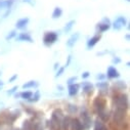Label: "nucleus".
<instances>
[{
	"label": "nucleus",
	"mask_w": 130,
	"mask_h": 130,
	"mask_svg": "<svg viewBox=\"0 0 130 130\" xmlns=\"http://www.w3.org/2000/svg\"><path fill=\"white\" fill-rule=\"evenodd\" d=\"M64 115L60 109H55L51 114V119L47 122L49 123V129L50 130H60V124L63 119Z\"/></svg>",
	"instance_id": "nucleus-1"
},
{
	"label": "nucleus",
	"mask_w": 130,
	"mask_h": 130,
	"mask_svg": "<svg viewBox=\"0 0 130 130\" xmlns=\"http://www.w3.org/2000/svg\"><path fill=\"white\" fill-rule=\"evenodd\" d=\"M21 116V111L20 110H14L13 112L10 111H3L0 113V118L2 119L3 123L6 125H12L17 119H19Z\"/></svg>",
	"instance_id": "nucleus-2"
},
{
	"label": "nucleus",
	"mask_w": 130,
	"mask_h": 130,
	"mask_svg": "<svg viewBox=\"0 0 130 130\" xmlns=\"http://www.w3.org/2000/svg\"><path fill=\"white\" fill-rule=\"evenodd\" d=\"M80 121L82 122L85 130H88L91 128L92 124H93V120H92V117L91 115L89 114L88 110L86 108H82L81 111H80Z\"/></svg>",
	"instance_id": "nucleus-3"
},
{
	"label": "nucleus",
	"mask_w": 130,
	"mask_h": 130,
	"mask_svg": "<svg viewBox=\"0 0 130 130\" xmlns=\"http://www.w3.org/2000/svg\"><path fill=\"white\" fill-rule=\"evenodd\" d=\"M92 106H93L94 112L99 115L100 113H102L105 110H107V100L105 99L104 96L99 95V96H96L95 99L93 100Z\"/></svg>",
	"instance_id": "nucleus-4"
},
{
	"label": "nucleus",
	"mask_w": 130,
	"mask_h": 130,
	"mask_svg": "<svg viewBox=\"0 0 130 130\" xmlns=\"http://www.w3.org/2000/svg\"><path fill=\"white\" fill-rule=\"evenodd\" d=\"M58 39V34L54 31H48L45 32L43 35V43L46 46H51L53 45Z\"/></svg>",
	"instance_id": "nucleus-5"
},
{
	"label": "nucleus",
	"mask_w": 130,
	"mask_h": 130,
	"mask_svg": "<svg viewBox=\"0 0 130 130\" xmlns=\"http://www.w3.org/2000/svg\"><path fill=\"white\" fill-rule=\"evenodd\" d=\"M111 25H112V23H111L110 19L104 18L102 20V22H100L99 24L95 26L96 32H97V33H104V32H106L109 29H111Z\"/></svg>",
	"instance_id": "nucleus-6"
},
{
	"label": "nucleus",
	"mask_w": 130,
	"mask_h": 130,
	"mask_svg": "<svg viewBox=\"0 0 130 130\" xmlns=\"http://www.w3.org/2000/svg\"><path fill=\"white\" fill-rule=\"evenodd\" d=\"M127 25V21H126V18L125 17H123V15H120V17H118L115 21H114V23L111 25V28H113L114 30H116V31H120L123 27H125Z\"/></svg>",
	"instance_id": "nucleus-7"
},
{
	"label": "nucleus",
	"mask_w": 130,
	"mask_h": 130,
	"mask_svg": "<svg viewBox=\"0 0 130 130\" xmlns=\"http://www.w3.org/2000/svg\"><path fill=\"white\" fill-rule=\"evenodd\" d=\"M70 130H85V128H84V126H83V124L79 118L73 117V118H71Z\"/></svg>",
	"instance_id": "nucleus-8"
},
{
	"label": "nucleus",
	"mask_w": 130,
	"mask_h": 130,
	"mask_svg": "<svg viewBox=\"0 0 130 130\" xmlns=\"http://www.w3.org/2000/svg\"><path fill=\"white\" fill-rule=\"evenodd\" d=\"M81 86H82V91H83L84 94H86L87 96H91L93 94V90H94L93 84H91L90 82L85 81L81 84Z\"/></svg>",
	"instance_id": "nucleus-9"
},
{
	"label": "nucleus",
	"mask_w": 130,
	"mask_h": 130,
	"mask_svg": "<svg viewBox=\"0 0 130 130\" xmlns=\"http://www.w3.org/2000/svg\"><path fill=\"white\" fill-rule=\"evenodd\" d=\"M106 77H108L109 79H118L120 77V73L114 66H110L108 68V70H107Z\"/></svg>",
	"instance_id": "nucleus-10"
},
{
	"label": "nucleus",
	"mask_w": 130,
	"mask_h": 130,
	"mask_svg": "<svg viewBox=\"0 0 130 130\" xmlns=\"http://www.w3.org/2000/svg\"><path fill=\"white\" fill-rule=\"evenodd\" d=\"M101 39H102V35H101V34H96V35H94L93 37H91L90 39H88L87 44H86L87 49H91L92 47H94L97 43H99V41H100Z\"/></svg>",
	"instance_id": "nucleus-11"
},
{
	"label": "nucleus",
	"mask_w": 130,
	"mask_h": 130,
	"mask_svg": "<svg viewBox=\"0 0 130 130\" xmlns=\"http://www.w3.org/2000/svg\"><path fill=\"white\" fill-rule=\"evenodd\" d=\"M79 90H80V84H78V83L71 84V85H69V87H68V92H69V95H70V96H75V95H77L78 92H79Z\"/></svg>",
	"instance_id": "nucleus-12"
},
{
	"label": "nucleus",
	"mask_w": 130,
	"mask_h": 130,
	"mask_svg": "<svg viewBox=\"0 0 130 130\" xmlns=\"http://www.w3.org/2000/svg\"><path fill=\"white\" fill-rule=\"evenodd\" d=\"M93 130H109V128L107 127L106 123H104L103 121H101L97 118L93 122Z\"/></svg>",
	"instance_id": "nucleus-13"
},
{
	"label": "nucleus",
	"mask_w": 130,
	"mask_h": 130,
	"mask_svg": "<svg viewBox=\"0 0 130 130\" xmlns=\"http://www.w3.org/2000/svg\"><path fill=\"white\" fill-rule=\"evenodd\" d=\"M29 22H30L29 18H22V19L18 20V22L15 23V28L19 29V30H23L28 26Z\"/></svg>",
	"instance_id": "nucleus-14"
},
{
	"label": "nucleus",
	"mask_w": 130,
	"mask_h": 130,
	"mask_svg": "<svg viewBox=\"0 0 130 130\" xmlns=\"http://www.w3.org/2000/svg\"><path fill=\"white\" fill-rule=\"evenodd\" d=\"M17 40H19V41H26V42H30V43L34 42L32 36L29 33H26V32H24V33H21L20 35H18Z\"/></svg>",
	"instance_id": "nucleus-15"
},
{
	"label": "nucleus",
	"mask_w": 130,
	"mask_h": 130,
	"mask_svg": "<svg viewBox=\"0 0 130 130\" xmlns=\"http://www.w3.org/2000/svg\"><path fill=\"white\" fill-rule=\"evenodd\" d=\"M97 116H99V119H100L101 121H103L104 123H108V122L111 121V112H110V111L105 110L104 112L100 113Z\"/></svg>",
	"instance_id": "nucleus-16"
},
{
	"label": "nucleus",
	"mask_w": 130,
	"mask_h": 130,
	"mask_svg": "<svg viewBox=\"0 0 130 130\" xmlns=\"http://www.w3.org/2000/svg\"><path fill=\"white\" fill-rule=\"evenodd\" d=\"M71 116H64L61 124H60V130H70V123H71Z\"/></svg>",
	"instance_id": "nucleus-17"
},
{
	"label": "nucleus",
	"mask_w": 130,
	"mask_h": 130,
	"mask_svg": "<svg viewBox=\"0 0 130 130\" xmlns=\"http://www.w3.org/2000/svg\"><path fill=\"white\" fill-rule=\"evenodd\" d=\"M79 37H80V34H79V33H75V34H73V35L68 39V41H67V46L70 47V48L74 47L75 44L77 43Z\"/></svg>",
	"instance_id": "nucleus-18"
},
{
	"label": "nucleus",
	"mask_w": 130,
	"mask_h": 130,
	"mask_svg": "<svg viewBox=\"0 0 130 130\" xmlns=\"http://www.w3.org/2000/svg\"><path fill=\"white\" fill-rule=\"evenodd\" d=\"M39 86V82L31 80L29 82H26L25 84H23V89H32V88H37Z\"/></svg>",
	"instance_id": "nucleus-19"
},
{
	"label": "nucleus",
	"mask_w": 130,
	"mask_h": 130,
	"mask_svg": "<svg viewBox=\"0 0 130 130\" xmlns=\"http://www.w3.org/2000/svg\"><path fill=\"white\" fill-rule=\"evenodd\" d=\"M61 15H62V8L59 7V6L54 7V9H53V11H52V14H51V18H52L53 20H57V19H59Z\"/></svg>",
	"instance_id": "nucleus-20"
},
{
	"label": "nucleus",
	"mask_w": 130,
	"mask_h": 130,
	"mask_svg": "<svg viewBox=\"0 0 130 130\" xmlns=\"http://www.w3.org/2000/svg\"><path fill=\"white\" fill-rule=\"evenodd\" d=\"M67 111H68V114L69 115H76L77 113H79V109L76 105H73V104H68L67 106Z\"/></svg>",
	"instance_id": "nucleus-21"
},
{
	"label": "nucleus",
	"mask_w": 130,
	"mask_h": 130,
	"mask_svg": "<svg viewBox=\"0 0 130 130\" xmlns=\"http://www.w3.org/2000/svg\"><path fill=\"white\" fill-rule=\"evenodd\" d=\"M40 99H41L40 91H39V90H37V91H35V93L33 92V95H32V97H31V99H29L27 102H29V103H31V104H34V103L39 102V100H40Z\"/></svg>",
	"instance_id": "nucleus-22"
},
{
	"label": "nucleus",
	"mask_w": 130,
	"mask_h": 130,
	"mask_svg": "<svg viewBox=\"0 0 130 130\" xmlns=\"http://www.w3.org/2000/svg\"><path fill=\"white\" fill-rule=\"evenodd\" d=\"M97 88H99L100 90H109V88H110V84H109V82H106V81H99L96 83V85H95Z\"/></svg>",
	"instance_id": "nucleus-23"
},
{
	"label": "nucleus",
	"mask_w": 130,
	"mask_h": 130,
	"mask_svg": "<svg viewBox=\"0 0 130 130\" xmlns=\"http://www.w3.org/2000/svg\"><path fill=\"white\" fill-rule=\"evenodd\" d=\"M32 95H33V92L30 91V90H25L23 92H20V97L25 101H28L29 99H31Z\"/></svg>",
	"instance_id": "nucleus-24"
},
{
	"label": "nucleus",
	"mask_w": 130,
	"mask_h": 130,
	"mask_svg": "<svg viewBox=\"0 0 130 130\" xmlns=\"http://www.w3.org/2000/svg\"><path fill=\"white\" fill-rule=\"evenodd\" d=\"M75 24H76V21H75V20L69 21V22L66 24V26H64V28H63V32H64V33H69V32L73 29V27H74Z\"/></svg>",
	"instance_id": "nucleus-25"
},
{
	"label": "nucleus",
	"mask_w": 130,
	"mask_h": 130,
	"mask_svg": "<svg viewBox=\"0 0 130 130\" xmlns=\"http://www.w3.org/2000/svg\"><path fill=\"white\" fill-rule=\"evenodd\" d=\"M114 87L115 88H117L118 90H120V91H122V90H124L126 87H127V85H126V83L124 82V81H116L115 83H114Z\"/></svg>",
	"instance_id": "nucleus-26"
},
{
	"label": "nucleus",
	"mask_w": 130,
	"mask_h": 130,
	"mask_svg": "<svg viewBox=\"0 0 130 130\" xmlns=\"http://www.w3.org/2000/svg\"><path fill=\"white\" fill-rule=\"evenodd\" d=\"M17 35H18V33H17V30H12V31H10L9 33L6 35L5 40H6V41H9V40H11L12 38L17 37Z\"/></svg>",
	"instance_id": "nucleus-27"
},
{
	"label": "nucleus",
	"mask_w": 130,
	"mask_h": 130,
	"mask_svg": "<svg viewBox=\"0 0 130 130\" xmlns=\"http://www.w3.org/2000/svg\"><path fill=\"white\" fill-rule=\"evenodd\" d=\"M14 3H15V0H4V9L12 8Z\"/></svg>",
	"instance_id": "nucleus-28"
},
{
	"label": "nucleus",
	"mask_w": 130,
	"mask_h": 130,
	"mask_svg": "<svg viewBox=\"0 0 130 130\" xmlns=\"http://www.w3.org/2000/svg\"><path fill=\"white\" fill-rule=\"evenodd\" d=\"M64 70H66V68L64 67H59L58 68V70L56 71V74H55V78H58V77H60L63 73H64Z\"/></svg>",
	"instance_id": "nucleus-29"
},
{
	"label": "nucleus",
	"mask_w": 130,
	"mask_h": 130,
	"mask_svg": "<svg viewBox=\"0 0 130 130\" xmlns=\"http://www.w3.org/2000/svg\"><path fill=\"white\" fill-rule=\"evenodd\" d=\"M77 80H78V77H77V76H72L71 78H69V79L67 80V84H68V85L74 84V83H76Z\"/></svg>",
	"instance_id": "nucleus-30"
},
{
	"label": "nucleus",
	"mask_w": 130,
	"mask_h": 130,
	"mask_svg": "<svg viewBox=\"0 0 130 130\" xmlns=\"http://www.w3.org/2000/svg\"><path fill=\"white\" fill-rule=\"evenodd\" d=\"M11 11H12V8H7V9H5V12H4V14L2 15V19L0 20V21H3V20H5V19H7L8 15L11 13Z\"/></svg>",
	"instance_id": "nucleus-31"
},
{
	"label": "nucleus",
	"mask_w": 130,
	"mask_h": 130,
	"mask_svg": "<svg viewBox=\"0 0 130 130\" xmlns=\"http://www.w3.org/2000/svg\"><path fill=\"white\" fill-rule=\"evenodd\" d=\"M22 1L24 2V3H26V4H29L30 6H35L36 5V0H22Z\"/></svg>",
	"instance_id": "nucleus-32"
},
{
	"label": "nucleus",
	"mask_w": 130,
	"mask_h": 130,
	"mask_svg": "<svg viewBox=\"0 0 130 130\" xmlns=\"http://www.w3.org/2000/svg\"><path fill=\"white\" fill-rule=\"evenodd\" d=\"M18 89H19V86H13L12 88H10V89L7 91V94H8V95H12V94H14V93L17 92Z\"/></svg>",
	"instance_id": "nucleus-33"
},
{
	"label": "nucleus",
	"mask_w": 130,
	"mask_h": 130,
	"mask_svg": "<svg viewBox=\"0 0 130 130\" xmlns=\"http://www.w3.org/2000/svg\"><path fill=\"white\" fill-rule=\"evenodd\" d=\"M96 79H97V80H100V81H103V80H105V79H106V75H105V74H103V73H100L99 75L96 76Z\"/></svg>",
	"instance_id": "nucleus-34"
},
{
	"label": "nucleus",
	"mask_w": 130,
	"mask_h": 130,
	"mask_svg": "<svg viewBox=\"0 0 130 130\" xmlns=\"http://www.w3.org/2000/svg\"><path fill=\"white\" fill-rule=\"evenodd\" d=\"M112 62L115 64H118V63H120L121 62V58L120 57H118V56H115V57H113V59H112Z\"/></svg>",
	"instance_id": "nucleus-35"
},
{
	"label": "nucleus",
	"mask_w": 130,
	"mask_h": 130,
	"mask_svg": "<svg viewBox=\"0 0 130 130\" xmlns=\"http://www.w3.org/2000/svg\"><path fill=\"white\" fill-rule=\"evenodd\" d=\"M71 60H72V55L70 54V55L68 56V60L66 61V64H64V68H67V67H69V66H70V63H71Z\"/></svg>",
	"instance_id": "nucleus-36"
},
{
	"label": "nucleus",
	"mask_w": 130,
	"mask_h": 130,
	"mask_svg": "<svg viewBox=\"0 0 130 130\" xmlns=\"http://www.w3.org/2000/svg\"><path fill=\"white\" fill-rule=\"evenodd\" d=\"M89 76H90V73H89V72H87V71H86V72H83V73H82V75H81V77H82L83 79H86V78H88Z\"/></svg>",
	"instance_id": "nucleus-37"
},
{
	"label": "nucleus",
	"mask_w": 130,
	"mask_h": 130,
	"mask_svg": "<svg viewBox=\"0 0 130 130\" xmlns=\"http://www.w3.org/2000/svg\"><path fill=\"white\" fill-rule=\"evenodd\" d=\"M17 79H18V74H14V75H13V76H12L11 78H9V80H8V82H9V83H11V82H13V81H15Z\"/></svg>",
	"instance_id": "nucleus-38"
},
{
	"label": "nucleus",
	"mask_w": 130,
	"mask_h": 130,
	"mask_svg": "<svg viewBox=\"0 0 130 130\" xmlns=\"http://www.w3.org/2000/svg\"><path fill=\"white\" fill-rule=\"evenodd\" d=\"M4 9V0H0V11Z\"/></svg>",
	"instance_id": "nucleus-39"
},
{
	"label": "nucleus",
	"mask_w": 130,
	"mask_h": 130,
	"mask_svg": "<svg viewBox=\"0 0 130 130\" xmlns=\"http://www.w3.org/2000/svg\"><path fill=\"white\" fill-rule=\"evenodd\" d=\"M58 68H59V63H58V62H55V63H54V67H53V69H54V70H57Z\"/></svg>",
	"instance_id": "nucleus-40"
},
{
	"label": "nucleus",
	"mask_w": 130,
	"mask_h": 130,
	"mask_svg": "<svg viewBox=\"0 0 130 130\" xmlns=\"http://www.w3.org/2000/svg\"><path fill=\"white\" fill-rule=\"evenodd\" d=\"M57 89H59V91H62L63 90V87L61 86V85H57V87H56Z\"/></svg>",
	"instance_id": "nucleus-41"
},
{
	"label": "nucleus",
	"mask_w": 130,
	"mask_h": 130,
	"mask_svg": "<svg viewBox=\"0 0 130 130\" xmlns=\"http://www.w3.org/2000/svg\"><path fill=\"white\" fill-rule=\"evenodd\" d=\"M2 125H4V123H3V121H2V119L0 118V127H1Z\"/></svg>",
	"instance_id": "nucleus-42"
},
{
	"label": "nucleus",
	"mask_w": 130,
	"mask_h": 130,
	"mask_svg": "<svg viewBox=\"0 0 130 130\" xmlns=\"http://www.w3.org/2000/svg\"><path fill=\"white\" fill-rule=\"evenodd\" d=\"M3 86V82L1 81V80H0V87H2Z\"/></svg>",
	"instance_id": "nucleus-43"
},
{
	"label": "nucleus",
	"mask_w": 130,
	"mask_h": 130,
	"mask_svg": "<svg viewBox=\"0 0 130 130\" xmlns=\"http://www.w3.org/2000/svg\"><path fill=\"white\" fill-rule=\"evenodd\" d=\"M12 130H22V129H19V128H13Z\"/></svg>",
	"instance_id": "nucleus-44"
},
{
	"label": "nucleus",
	"mask_w": 130,
	"mask_h": 130,
	"mask_svg": "<svg viewBox=\"0 0 130 130\" xmlns=\"http://www.w3.org/2000/svg\"><path fill=\"white\" fill-rule=\"evenodd\" d=\"M125 1H127V2H129V1H130V0H125Z\"/></svg>",
	"instance_id": "nucleus-45"
},
{
	"label": "nucleus",
	"mask_w": 130,
	"mask_h": 130,
	"mask_svg": "<svg viewBox=\"0 0 130 130\" xmlns=\"http://www.w3.org/2000/svg\"><path fill=\"white\" fill-rule=\"evenodd\" d=\"M1 88H2V87H0V90H1Z\"/></svg>",
	"instance_id": "nucleus-46"
}]
</instances>
